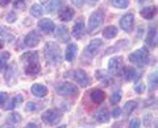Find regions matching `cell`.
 <instances>
[{
    "instance_id": "cell-24",
    "label": "cell",
    "mask_w": 158,
    "mask_h": 128,
    "mask_svg": "<svg viewBox=\"0 0 158 128\" xmlns=\"http://www.w3.org/2000/svg\"><path fill=\"white\" fill-rule=\"evenodd\" d=\"M6 81L9 83V85H12V83L16 81V67L15 66H9L6 71Z\"/></svg>"
},
{
    "instance_id": "cell-30",
    "label": "cell",
    "mask_w": 158,
    "mask_h": 128,
    "mask_svg": "<svg viewBox=\"0 0 158 128\" xmlns=\"http://www.w3.org/2000/svg\"><path fill=\"white\" fill-rule=\"evenodd\" d=\"M111 3L115 8H120V9H124L129 6V0H111Z\"/></svg>"
},
{
    "instance_id": "cell-44",
    "label": "cell",
    "mask_w": 158,
    "mask_h": 128,
    "mask_svg": "<svg viewBox=\"0 0 158 128\" xmlns=\"http://www.w3.org/2000/svg\"><path fill=\"white\" fill-rule=\"evenodd\" d=\"M120 112H121L120 108H113V110H112V116H113V117H118Z\"/></svg>"
},
{
    "instance_id": "cell-41",
    "label": "cell",
    "mask_w": 158,
    "mask_h": 128,
    "mask_svg": "<svg viewBox=\"0 0 158 128\" xmlns=\"http://www.w3.org/2000/svg\"><path fill=\"white\" fill-rule=\"evenodd\" d=\"M7 99H8V94H7V92L0 91V106L4 105V103L7 102Z\"/></svg>"
},
{
    "instance_id": "cell-37",
    "label": "cell",
    "mask_w": 158,
    "mask_h": 128,
    "mask_svg": "<svg viewBox=\"0 0 158 128\" xmlns=\"http://www.w3.org/2000/svg\"><path fill=\"white\" fill-rule=\"evenodd\" d=\"M135 90H136V92H138V94H142V92L146 90L145 83H137V85L135 86Z\"/></svg>"
},
{
    "instance_id": "cell-28",
    "label": "cell",
    "mask_w": 158,
    "mask_h": 128,
    "mask_svg": "<svg viewBox=\"0 0 158 128\" xmlns=\"http://www.w3.org/2000/svg\"><path fill=\"white\" fill-rule=\"evenodd\" d=\"M96 78H98L99 81H102V82L104 83L106 86H108V83H110V82H112L111 77L108 75L106 71H103V70H98V71H96Z\"/></svg>"
},
{
    "instance_id": "cell-23",
    "label": "cell",
    "mask_w": 158,
    "mask_h": 128,
    "mask_svg": "<svg viewBox=\"0 0 158 128\" xmlns=\"http://www.w3.org/2000/svg\"><path fill=\"white\" fill-rule=\"evenodd\" d=\"M110 120V114H108L107 108H100L98 112H96V122L99 123H107Z\"/></svg>"
},
{
    "instance_id": "cell-10",
    "label": "cell",
    "mask_w": 158,
    "mask_h": 128,
    "mask_svg": "<svg viewBox=\"0 0 158 128\" xmlns=\"http://www.w3.org/2000/svg\"><path fill=\"white\" fill-rule=\"evenodd\" d=\"M118 23H120V28L124 32H131L133 28V23H135V16L133 13H127L120 19Z\"/></svg>"
},
{
    "instance_id": "cell-32",
    "label": "cell",
    "mask_w": 158,
    "mask_h": 128,
    "mask_svg": "<svg viewBox=\"0 0 158 128\" xmlns=\"http://www.w3.org/2000/svg\"><path fill=\"white\" fill-rule=\"evenodd\" d=\"M13 7L16 11H24L27 7V2L25 0H15L13 2Z\"/></svg>"
},
{
    "instance_id": "cell-17",
    "label": "cell",
    "mask_w": 158,
    "mask_h": 128,
    "mask_svg": "<svg viewBox=\"0 0 158 128\" xmlns=\"http://www.w3.org/2000/svg\"><path fill=\"white\" fill-rule=\"evenodd\" d=\"M41 71V65L38 63V61L36 62H28V65L25 66V73L28 75H36Z\"/></svg>"
},
{
    "instance_id": "cell-6",
    "label": "cell",
    "mask_w": 158,
    "mask_h": 128,
    "mask_svg": "<svg viewBox=\"0 0 158 128\" xmlns=\"http://www.w3.org/2000/svg\"><path fill=\"white\" fill-rule=\"evenodd\" d=\"M108 70H110L111 74L113 75H123V71H124V67H123V58L121 57H112L110 61H108Z\"/></svg>"
},
{
    "instance_id": "cell-35",
    "label": "cell",
    "mask_w": 158,
    "mask_h": 128,
    "mask_svg": "<svg viewBox=\"0 0 158 128\" xmlns=\"http://www.w3.org/2000/svg\"><path fill=\"white\" fill-rule=\"evenodd\" d=\"M120 100H121V92L116 91L111 95V105H117Z\"/></svg>"
},
{
    "instance_id": "cell-48",
    "label": "cell",
    "mask_w": 158,
    "mask_h": 128,
    "mask_svg": "<svg viewBox=\"0 0 158 128\" xmlns=\"http://www.w3.org/2000/svg\"><path fill=\"white\" fill-rule=\"evenodd\" d=\"M2 128H15V127H12V126H4V127H2Z\"/></svg>"
},
{
    "instance_id": "cell-21",
    "label": "cell",
    "mask_w": 158,
    "mask_h": 128,
    "mask_svg": "<svg viewBox=\"0 0 158 128\" xmlns=\"http://www.w3.org/2000/svg\"><path fill=\"white\" fill-rule=\"evenodd\" d=\"M62 4H63V0H49V3L46 4V9H48V12L53 13L58 11L62 7Z\"/></svg>"
},
{
    "instance_id": "cell-29",
    "label": "cell",
    "mask_w": 158,
    "mask_h": 128,
    "mask_svg": "<svg viewBox=\"0 0 158 128\" xmlns=\"http://www.w3.org/2000/svg\"><path fill=\"white\" fill-rule=\"evenodd\" d=\"M23 102V96L21 95H16V96H13L11 100H9V103L6 106V110H12V108L15 107H17L20 103Z\"/></svg>"
},
{
    "instance_id": "cell-45",
    "label": "cell",
    "mask_w": 158,
    "mask_h": 128,
    "mask_svg": "<svg viewBox=\"0 0 158 128\" xmlns=\"http://www.w3.org/2000/svg\"><path fill=\"white\" fill-rule=\"evenodd\" d=\"M25 128H40V126L37 124V123H28V124H27V127Z\"/></svg>"
},
{
    "instance_id": "cell-16",
    "label": "cell",
    "mask_w": 158,
    "mask_h": 128,
    "mask_svg": "<svg viewBox=\"0 0 158 128\" xmlns=\"http://www.w3.org/2000/svg\"><path fill=\"white\" fill-rule=\"evenodd\" d=\"M38 27L45 33H52L54 31V28H56L54 27V23L50 20V19H42V20L38 23Z\"/></svg>"
},
{
    "instance_id": "cell-11",
    "label": "cell",
    "mask_w": 158,
    "mask_h": 128,
    "mask_svg": "<svg viewBox=\"0 0 158 128\" xmlns=\"http://www.w3.org/2000/svg\"><path fill=\"white\" fill-rule=\"evenodd\" d=\"M56 36L58 38V41H61V42H70V33H69V29L65 25H59L57 28Z\"/></svg>"
},
{
    "instance_id": "cell-26",
    "label": "cell",
    "mask_w": 158,
    "mask_h": 128,
    "mask_svg": "<svg viewBox=\"0 0 158 128\" xmlns=\"http://www.w3.org/2000/svg\"><path fill=\"white\" fill-rule=\"evenodd\" d=\"M136 107H137V102L136 100H129V102L125 103L124 107H123V112H124L125 115H131L132 112L136 110Z\"/></svg>"
},
{
    "instance_id": "cell-34",
    "label": "cell",
    "mask_w": 158,
    "mask_h": 128,
    "mask_svg": "<svg viewBox=\"0 0 158 128\" xmlns=\"http://www.w3.org/2000/svg\"><path fill=\"white\" fill-rule=\"evenodd\" d=\"M8 122L9 123H13V124L20 123V122H21V115L17 114V112H16V114H11V115L8 116Z\"/></svg>"
},
{
    "instance_id": "cell-4",
    "label": "cell",
    "mask_w": 158,
    "mask_h": 128,
    "mask_svg": "<svg viewBox=\"0 0 158 128\" xmlns=\"http://www.w3.org/2000/svg\"><path fill=\"white\" fill-rule=\"evenodd\" d=\"M102 46H103V41L100 40V38H95V40H92V41L86 46L83 56H85V58H88V60H91V58H94V57H95L96 54L99 53V50H100Z\"/></svg>"
},
{
    "instance_id": "cell-14",
    "label": "cell",
    "mask_w": 158,
    "mask_h": 128,
    "mask_svg": "<svg viewBox=\"0 0 158 128\" xmlns=\"http://www.w3.org/2000/svg\"><path fill=\"white\" fill-rule=\"evenodd\" d=\"M31 91H32V94L37 98H44L48 94V88L44 85H41V83H34L31 88Z\"/></svg>"
},
{
    "instance_id": "cell-42",
    "label": "cell",
    "mask_w": 158,
    "mask_h": 128,
    "mask_svg": "<svg viewBox=\"0 0 158 128\" xmlns=\"http://www.w3.org/2000/svg\"><path fill=\"white\" fill-rule=\"evenodd\" d=\"M0 36H4V37H7L8 40H12V37L9 36V32L7 31V29H4L3 27H0Z\"/></svg>"
},
{
    "instance_id": "cell-33",
    "label": "cell",
    "mask_w": 158,
    "mask_h": 128,
    "mask_svg": "<svg viewBox=\"0 0 158 128\" xmlns=\"http://www.w3.org/2000/svg\"><path fill=\"white\" fill-rule=\"evenodd\" d=\"M149 85H150V91L156 90L157 88V73H153V74L149 75Z\"/></svg>"
},
{
    "instance_id": "cell-18",
    "label": "cell",
    "mask_w": 158,
    "mask_h": 128,
    "mask_svg": "<svg viewBox=\"0 0 158 128\" xmlns=\"http://www.w3.org/2000/svg\"><path fill=\"white\" fill-rule=\"evenodd\" d=\"M91 99L95 105H102L106 99V92L103 90H94L91 92Z\"/></svg>"
},
{
    "instance_id": "cell-43",
    "label": "cell",
    "mask_w": 158,
    "mask_h": 128,
    "mask_svg": "<svg viewBox=\"0 0 158 128\" xmlns=\"http://www.w3.org/2000/svg\"><path fill=\"white\" fill-rule=\"evenodd\" d=\"M71 2H73V4H74L75 7H82L83 4H85L86 0H71Z\"/></svg>"
},
{
    "instance_id": "cell-7",
    "label": "cell",
    "mask_w": 158,
    "mask_h": 128,
    "mask_svg": "<svg viewBox=\"0 0 158 128\" xmlns=\"http://www.w3.org/2000/svg\"><path fill=\"white\" fill-rule=\"evenodd\" d=\"M56 91L59 95H77L78 87L70 82H62L56 86Z\"/></svg>"
},
{
    "instance_id": "cell-12",
    "label": "cell",
    "mask_w": 158,
    "mask_h": 128,
    "mask_svg": "<svg viewBox=\"0 0 158 128\" xmlns=\"http://www.w3.org/2000/svg\"><path fill=\"white\" fill-rule=\"evenodd\" d=\"M83 33H85V23H83V19H79L75 23V25L73 27V36L79 40L83 37Z\"/></svg>"
},
{
    "instance_id": "cell-20",
    "label": "cell",
    "mask_w": 158,
    "mask_h": 128,
    "mask_svg": "<svg viewBox=\"0 0 158 128\" xmlns=\"http://www.w3.org/2000/svg\"><path fill=\"white\" fill-rule=\"evenodd\" d=\"M73 17H74V9L71 7H66L59 12V19L62 21H70Z\"/></svg>"
},
{
    "instance_id": "cell-5",
    "label": "cell",
    "mask_w": 158,
    "mask_h": 128,
    "mask_svg": "<svg viewBox=\"0 0 158 128\" xmlns=\"http://www.w3.org/2000/svg\"><path fill=\"white\" fill-rule=\"evenodd\" d=\"M103 20H104V13H103V11H95L91 16H90V20H88V32L90 33H94L96 31V29L100 27V24L103 23Z\"/></svg>"
},
{
    "instance_id": "cell-31",
    "label": "cell",
    "mask_w": 158,
    "mask_h": 128,
    "mask_svg": "<svg viewBox=\"0 0 158 128\" xmlns=\"http://www.w3.org/2000/svg\"><path fill=\"white\" fill-rule=\"evenodd\" d=\"M9 58H11V53L9 52H2L0 53V70L6 66V63L8 62Z\"/></svg>"
},
{
    "instance_id": "cell-36",
    "label": "cell",
    "mask_w": 158,
    "mask_h": 128,
    "mask_svg": "<svg viewBox=\"0 0 158 128\" xmlns=\"http://www.w3.org/2000/svg\"><path fill=\"white\" fill-rule=\"evenodd\" d=\"M27 58H28V62H36V61H38V53L31 52L27 56Z\"/></svg>"
},
{
    "instance_id": "cell-19",
    "label": "cell",
    "mask_w": 158,
    "mask_h": 128,
    "mask_svg": "<svg viewBox=\"0 0 158 128\" xmlns=\"http://www.w3.org/2000/svg\"><path fill=\"white\" fill-rule=\"evenodd\" d=\"M156 13H157V8L154 6H150V7H145V8H142V11L140 12V15L144 19H146V20H152L153 17L156 16Z\"/></svg>"
},
{
    "instance_id": "cell-13",
    "label": "cell",
    "mask_w": 158,
    "mask_h": 128,
    "mask_svg": "<svg viewBox=\"0 0 158 128\" xmlns=\"http://www.w3.org/2000/svg\"><path fill=\"white\" fill-rule=\"evenodd\" d=\"M145 42L149 48H156L157 46V27H152L149 29V33H148V37H146Z\"/></svg>"
},
{
    "instance_id": "cell-3",
    "label": "cell",
    "mask_w": 158,
    "mask_h": 128,
    "mask_svg": "<svg viewBox=\"0 0 158 128\" xmlns=\"http://www.w3.org/2000/svg\"><path fill=\"white\" fill-rule=\"evenodd\" d=\"M66 77H70L71 79H74L79 86L87 87L90 85V77L87 75V73L82 69H77V70H71L66 73Z\"/></svg>"
},
{
    "instance_id": "cell-25",
    "label": "cell",
    "mask_w": 158,
    "mask_h": 128,
    "mask_svg": "<svg viewBox=\"0 0 158 128\" xmlns=\"http://www.w3.org/2000/svg\"><path fill=\"white\" fill-rule=\"evenodd\" d=\"M123 74H125V79L127 81H132V79H137L138 78V74H137V71L135 70L133 67H125L124 69V71H123Z\"/></svg>"
},
{
    "instance_id": "cell-38",
    "label": "cell",
    "mask_w": 158,
    "mask_h": 128,
    "mask_svg": "<svg viewBox=\"0 0 158 128\" xmlns=\"http://www.w3.org/2000/svg\"><path fill=\"white\" fill-rule=\"evenodd\" d=\"M6 19H7V21H8V23H15V21H16V19H17V16H16V13L11 11V12H8V13H7Z\"/></svg>"
},
{
    "instance_id": "cell-46",
    "label": "cell",
    "mask_w": 158,
    "mask_h": 128,
    "mask_svg": "<svg viewBox=\"0 0 158 128\" xmlns=\"http://www.w3.org/2000/svg\"><path fill=\"white\" fill-rule=\"evenodd\" d=\"M9 3H11V0H0V6H2V7L8 6Z\"/></svg>"
},
{
    "instance_id": "cell-27",
    "label": "cell",
    "mask_w": 158,
    "mask_h": 128,
    "mask_svg": "<svg viewBox=\"0 0 158 128\" xmlns=\"http://www.w3.org/2000/svg\"><path fill=\"white\" fill-rule=\"evenodd\" d=\"M31 15L34 17H41L42 15H44V8L41 4H33V6L31 7Z\"/></svg>"
},
{
    "instance_id": "cell-40",
    "label": "cell",
    "mask_w": 158,
    "mask_h": 128,
    "mask_svg": "<svg viewBox=\"0 0 158 128\" xmlns=\"http://www.w3.org/2000/svg\"><path fill=\"white\" fill-rule=\"evenodd\" d=\"M34 110H37V105H36V103L28 102L27 106H25V111H34Z\"/></svg>"
},
{
    "instance_id": "cell-8",
    "label": "cell",
    "mask_w": 158,
    "mask_h": 128,
    "mask_svg": "<svg viewBox=\"0 0 158 128\" xmlns=\"http://www.w3.org/2000/svg\"><path fill=\"white\" fill-rule=\"evenodd\" d=\"M42 120L46 123V124L54 126L61 120V114L57 110H48L42 114Z\"/></svg>"
},
{
    "instance_id": "cell-39",
    "label": "cell",
    "mask_w": 158,
    "mask_h": 128,
    "mask_svg": "<svg viewBox=\"0 0 158 128\" xmlns=\"http://www.w3.org/2000/svg\"><path fill=\"white\" fill-rule=\"evenodd\" d=\"M140 126H141L140 120H138V119H132L129 122V127H128V128H140Z\"/></svg>"
},
{
    "instance_id": "cell-22",
    "label": "cell",
    "mask_w": 158,
    "mask_h": 128,
    "mask_svg": "<svg viewBox=\"0 0 158 128\" xmlns=\"http://www.w3.org/2000/svg\"><path fill=\"white\" fill-rule=\"evenodd\" d=\"M117 28L113 27V25H110L107 27L104 31H103V37L104 38H108V40H111V38H115L117 36Z\"/></svg>"
},
{
    "instance_id": "cell-47",
    "label": "cell",
    "mask_w": 158,
    "mask_h": 128,
    "mask_svg": "<svg viewBox=\"0 0 158 128\" xmlns=\"http://www.w3.org/2000/svg\"><path fill=\"white\" fill-rule=\"evenodd\" d=\"M3 48H4V41L0 38V49H3Z\"/></svg>"
},
{
    "instance_id": "cell-49",
    "label": "cell",
    "mask_w": 158,
    "mask_h": 128,
    "mask_svg": "<svg viewBox=\"0 0 158 128\" xmlns=\"http://www.w3.org/2000/svg\"><path fill=\"white\" fill-rule=\"evenodd\" d=\"M92 2H98V0H92Z\"/></svg>"
},
{
    "instance_id": "cell-1",
    "label": "cell",
    "mask_w": 158,
    "mask_h": 128,
    "mask_svg": "<svg viewBox=\"0 0 158 128\" xmlns=\"http://www.w3.org/2000/svg\"><path fill=\"white\" fill-rule=\"evenodd\" d=\"M44 52H45L46 61H49L52 65H59V63L62 62V60H63L61 48H59L58 44L54 42V41L46 42L45 48H44Z\"/></svg>"
},
{
    "instance_id": "cell-15",
    "label": "cell",
    "mask_w": 158,
    "mask_h": 128,
    "mask_svg": "<svg viewBox=\"0 0 158 128\" xmlns=\"http://www.w3.org/2000/svg\"><path fill=\"white\" fill-rule=\"evenodd\" d=\"M77 53H78V46H77V44H69L67 48H66L65 58H66L69 62H71V61L75 60Z\"/></svg>"
},
{
    "instance_id": "cell-2",
    "label": "cell",
    "mask_w": 158,
    "mask_h": 128,
    "mask_svg": "<svg viewBox=\"0 0 158 128\" xmlns=\"http://www.w3.org/2000/svg\"><path fill=\"white\" fill-rule=\"evenodd\" d=\"M129 61L137 66H141V67L145 66L148 61H149V52H148V49L146 48L137 49L136 52H133L129 56Z\"/></svg>"
},
{
    "instance_id": "cell-9",
    "label": "cell",
    "mask_w": 158,
    "mask_h": 128,
    "mask_svg": "<svg viewBox=\"0 0 158 128\" xmlns=\"http://www.w3.org/2000/svg\"><path fill=\"white\" fill-rule=\"evenodd\" d=\"M40 42H41V34H38L34 31L29 32L25 36V38H24V44L28 48H36Z\"/></svg>"
}]
</instances>
